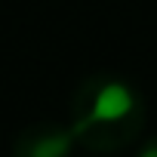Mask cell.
I'll return each instance as SVG.
<instances>
[{
  "instance_id": "obj_3",
  "label": "cell",
  "mask_w": 157,
  "mask_h": 157,
  "mask_svg": "<svg viewBox=\"0 0 157 157\" xmlns=\"http://www.w3.org/2000/svg\"><path fill=\"white\" fill-rule=\"evenodd\" d=\"M136 157H157V139L145 142V145L139 148V154H136Z\"/></svg>"
},
{
  "instance_id": "obj_1",
  "label": "cell",
  "mask_w": 157,
  "mask_h": 157,
  "mask_svg": "<svg viewBox=\"0 0 157 157\" xmlns=\"http://www.w3.org/2000/svg\"><path fill=\"white\" fill-rule=\"evenodd\" d=\"M145 123V105L136 86L114 74H93L71 99V132L90 151L126 148Z\"/></svg>"
},
{
  "instance_id": "obj_2",
  "label": "cell",
  "mask_w": 157,
  "mask_h": 157,
  "mask_svg": "<svg viewBox=\"0 0 157 157\" xmlns=\"http://www.w3.org/2000/svg\"><path fill=\"white\" fill-rule=\"evenodd\" d=\"M74 142H77V139H74L71 126L40 120V123L25 126V129L16 136V142H13V157H68Z\"/></svg>"
}]
</instances>
